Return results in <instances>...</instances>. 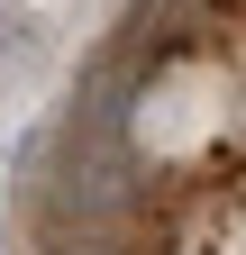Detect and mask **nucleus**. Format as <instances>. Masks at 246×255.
<instances>
[{
  "instance_id": "f257e3e1",
  "label": "nucleus",
  "mask_w": 246,
  "mask_h": 255,
  "mask_svg": "<svg viewBox=\"0 0 246 255\" xmlns=\"http://www.w3.org/2000/svg\"><path fill=\"white\" fill-rule=\"evenodd\" d=\"M27 46H37V18H27V9H0V55H27Z\"/></svg>"
}]
</instances>
